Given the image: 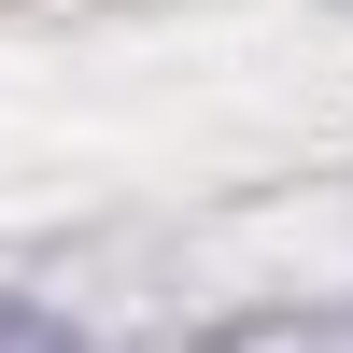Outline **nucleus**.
<instances>
[{
  "label": "nucleus",
  "instance_id": "1",
  "mask_svg": "<svg viewBox=\"0 0 353 353\" xmlns=\"http://www.w3.org/2000/svg\"><path fill=\"white\" fill-rule=\"evenodd\" d=\"M0 353H85L57 311H28V297H0Z\"/></svg>",
  "mask_w": 353,
  "mask_h": 353
}]
</instances>
